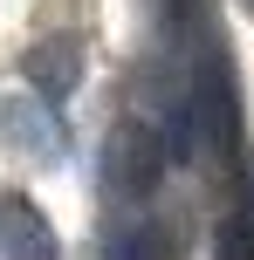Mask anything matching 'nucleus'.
Listing matches in <instances>:
<instances>
[{
	"instance_id": "obj_1",
	"label": "nucleus",
	"mask_w": 254,
	"mask_h": 260,
	"mask_svg": "<svg viewBox=\"0 0 254 260\" xmlns=\"http://www.w3.org/2000/svg\"><path fill=\"white\" fill-rule=\"evenodd\" d=\"M165 157H172V144H165L151 123H117L110 144H103V192L110 199H131V206L151 199L158 178H165Z\"/></svg>"
},
{
	"instance_id": "obj_2",
	"label": "nucleus",
	"mask_w": 254,
	"mask_h": 260,
	"mask_svg": "<svg viewBox=\"0 0 254 260\" xmlns=\"http://www.w3.org/2000/svg\"><path fill=\"white\" fill-rule=\"evenodd\" d=\"M21 76H27V89H35L41 103H69V96L82 89V41H76V35L35 41L27 62H21Z\"/></svg>"
},
{
	"instance_id": "obj_3",
	"label": "nucleus",
	"mask_w": 254,
	"mask_h": 260,
	"mask_svg": "<svg viewBox=\"0 0 254 260\" xmlns=\"http://www.w3.org/2000/svg\"><path fill=\"white\" fill-rule=\"evenodd\" d=\"M0 260H62V240L27 199H0Z\"/></svg>"
},
{
	"instance_id": "obj_4",
	"label": "nucleus",
	"mask_w": 254,
	"mask_h": 260,
	"mask_svg": "<svg viewBox=\"0 0 254 260\" xmlns=\"http://www.w3.org/2000/svg\"><path fill=\"white\" fill-rule=\"evenodd\" d=\"M0 123H7V137L21 144V151H35V157H62V117H55V103H41L35 89L27 96H14L7 110H0Z\"/></svg>"
},
{
	"instance_id": "obj_5",
	"label": "nucleus",
	"mask_w": 254,
	"mask_h": 260,
	"mask_svg": "<svg viewBox=\"0 0 254 260\" xmlns=\"http://www.w3.org/2000/svg\"><path fill=\"white\" fill-rule=\"evenodd\" d=\"M103 260H172V240H165L158 219H131V226H117V233H110Z\"/></svg>"
},
{
	"instance_id": "obj_6",
	"label": "nucleus",
	"mask_w": 254,
	"mask_h": 260,
	"mask_svg": "<svg viewBox=\"0 0 254 260\" xmlns=\"http://www.w3.org/2000/svg\"><path fill=\"white\" fill-rule=\"evenodd\" d=\"M220 260H254V219L247 212L220 226Z\"/></svg>"
},
{
	"instance_id": "obj_7",
	"label": "nucleus",
	"mask_w": 254,
	"mask_h": 260,
	"mask_svg": "<svg viewBox=\"0 0 254 260\" xmlns=\"http://www.w3.org/2000/svg\"><path fill=\"white\" fill-rule=\"evenodd\" d=\"M247 219H254V157H247Z\"/></svg>"
},
{
	"instance_id": "obj_8",
	"label": "nucleus",
	"mask_w": 254,
	"mask_h": 260,
	"mask_svg": "<svg viewBox=\"0 0 254 260\" xmlns=\"http://www.w3.org/2000/svg\"><path fill=\"white\" fill-rule=\"evenodd\" d=\"M247 7H254V0H247Z\"/></svg>"
}]
</instances>
